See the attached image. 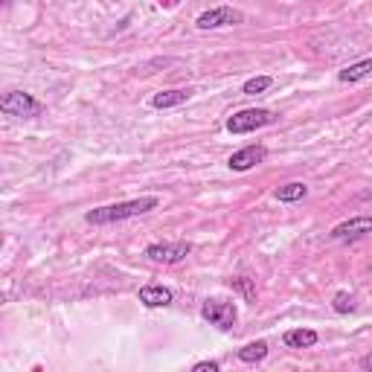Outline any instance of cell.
Returning a JSON list of instances; mask_svg holds the SVG:
<instances>
[{"instance_id": "1", "label": "cell", "mask_w": 372, "mask_h": 372, "mask_svg": "<svg viewBox=\"0 0 372 372\" xmlns=\"http://www.w3.org/2000/svg\"><path fill=\"white\" fill-rule=\"evenodd\" d=\"M157 198L154 195H145V198H134V201H119V204H108V207H96L90 209L85 221L87 224H116V221H125V218H137L145 216V212L157 209Z\"/></svg>"}, {"instance_id": "2", "label": "cell", "mask_w": 372, "mask_h": 372, "mask_svg": "<svg viewBox=\"0 0 372 372\" xmlns=\"http://www.w3.org/2000/svg\"><path fill=\"white\" fill-rule=\"evenodd\" d=\"M0 111L6 116H21V119H32L44 114V105L38 102L32 93L26 90H9L3 99H0Z\"/></svg>"}, {"instance_id": "3", "label": "cell", "mask_w": 372, "mask_h": 372, "mask_svg": "<svg viewBox=\"0 0 372 372\" xmlns=\"http://www.w3.org/2000/svg\"><path fill=\"white\" fill-rule=\"evenodd\" d=\"M273 119H276V114L268 108H245L227 119V131L230 134H250V131H256V128L271 125Z\"/></svg>"}, {"instance_id": "4", "label": "cell", "mask_w": 372, "mask_h": 372, "mask_svg": "<svg viewBox=\"0 0 372 372\" xmlns=\"http://www.w3.org/2000/svg\"><path fill=\"white\" fill-rule=\"evenodd\" d=\"M201 317H204L207 323L218 326L221 331H227V329H233V326H236L238 311H236V305H233V302L212 297V300H204V305H201Z\"/></svg>"}, {"instance_id": "5", "label": "cell", "mask_w": 372, "mask_h": 372, "mask_svg": "<svg viewBox=\"0 0 372 372\" xmlns=\"http://www.w3.org/2000/svg\"><path fill=\"white\" fill-rule=\"evenodd\" d=\"M192 254V245L189 242H175V245H149L145 247V259H152L157 265H175V262H183L186 256Z\"/></svg>"}, {"instance_id": "6", "label": "cell", "mask_w": 372, "mask_h": 372, "mask_svg": "<svg viewBox=\"0 0 372 372\" xmlns=\"http://www.w3.org/2000/svg\"><path fill=\"white\" fill-rule=\"evenodd\" d=\"M245 15L233 6H218V9H209L204 12V15H198V30H221V26H236L242 23Z\"/></svg>"}, {"instance_id": "7", "label": "cell", "mask_w": 372, "mask_h": 372, "mask_svg": "<svg viewBox=\"0 0 372 372\" xmlns=\"http://www.w3.org/2000/svg\"><path fill=\"white\" fill-rule=\"evenodd\" d=\"M366 233H372V216H355L349 221H340L338 227H331L329 236L335 242H355V238H361Z\"/></svg>"}, {"instance_id": "8", "label": "cell", "mask_w": 372, "mask_h": 372, "mask_svg": "<svg viewBox=\"0 0 372 372\" xmlns=\"http://www.w3.org/2000/svg\"><path fill=\"white\" fill-rule=\"evenodd\" d=\"M265 157H268V149H265V145H245V149H238L236 154H230L227 166L233 172H247V169L259 166Z\"/></svg>"}, {"instance_id": "9", "label": "cell", "mask_w": 372, "mask_h": 372, "mask_svg": "<svg viewBox=\"0 0 372 372\" xmlns=\"http://www.w3.org/2000/svg\"><path fill=\"white\" fill-rule=\"evenodd\" d=\"M140 302L145 309H166L172 302V291L166 285H145L140 288Z\"/></svg>"}, {"instance_id": "10", "label": "cell", "mask_w": 372, "mask_h": 372, "mask_svg": "<svg viewBox=\"0 0 372 372\" xmlns=\"http://www.w3.org/2000/svg\"><path fill=\"white\" fill-rule=\"evenodd\" d=\"M192 99V90H183V87H175V90H161V93H154L152 96V108H178V105L183 102H189Z\"/></svg>"}, {"instance_id": "11", "label": "cell", "mask_w": 372, "mask_h": 372, "mask_svg": "<svg viewBox=\"0 0 372 372\" xmlns=\"http://www.w3.org/2000/svg\"><path fill=\"white\" fill-rule=\"evenodd\" d=\"M285 347L288 349H309V347H314L317 340V331L314 329H291V331H285Z\"/></svg>"}, {"instance_id": "12", "label": "cell", "mask_w": 372, "mask_h": 372, "mask_svg": "<svg viewBox=\"0 0 372 372\" xmlns=\"http://www.w3.org/2000/svg\"><path fill=\"white\" fill-rule=\"evenodd\" d=\"M273 195H276V201H282V204H294V201H302V198L309 195V186H305L302 180H291L285 186H279Z\"/></svg>"}, {"instance_id": "13", "label": "cell", "mask_w": 372, "mask_h": 372, "mask_svg": "<svg viewBox=\"0 0 372 372\" xmlns=\"http://www.w3.org/2000/svg\"><path fill=\"white\" fill-rule=\"evenodd\" d=\"M366 76H372V59H364V61H355V64H349L347 70H340L338 73V79L340 82H361V79H366Z\"/></svg>"}, {"instance_id": "14", "label": "cell", "mask_w": 372, "mask_h": 372, "mask_svg": "<svg viewBox=\"0 0 372 372\" xmlns=\"http://www.w3.org/2000/svg\"><path fill=\"white\" fill-rule=\"evenodd\" d=\"M265 358H268V343L265 340H254L238 349V361H245V364H256V361H265Z\"/></svg>"}, {"instance_id": "15", "label": "cell", "mask_w": 372, "mask_h": 372, "mask_svg": "<svg viewBox=\"0 0 372 372\" xmlns=\"http://www.w3.org/2000/svg\"><path fill=\"white\" fill-rule=\"evenodd\" d=\"M331 309H335L338 314H349V311H355V297L349 294V291H338L335 300H331Z\"/></svg>"}, {"instance_id": "16", "label": "cell", "mask_w": 372, "mask_h": 372, "mask_svg": "<svg viewBox=\"0 0 372 372\" xmlns=\"http://www.w3.org/2000/svg\"><path fill=\"white\" fill-rule=\"evenodd\" d=\"M273 85V79L271 76H256V79H247V82H245V93H247V96H256V93H262V90H268Z\"/></svg>"}, {"instance_id": "17", "label": "cell", "mask_w": 372, "mask_h": 372, "mask_svg": "<svg viewBox=\"0 0 372 372\" xmlns=\"http://www.w3.org/2000/svg\"><path fill=\"white\" fill-rule=\"evenodd\" d=\"M230 285H233L236 291H242V297H245L247 302H256V288H254V282H250L247 276H236V279H230Z\"/></svg>"}, {"instance_id": "18", "label": "cell", "mask_w": 372, "mask_h": 372, "mask_svg": "<svg viewBox=\"0 0 372 372\" xmlns=\"http://www.w3.org/2000/svg\"><path fill=\"white\" fill-rule=\"evenodd\" d=\"M192 369H195V372H218L221 364H218V361H201V364H195Z\"/></svg>"}, {"instance_id": "19", "label": "cell", "mask_w": 372, "mask_h": 372, "mask_svg": "<svg viewBox=\"0 0 372 372\" xmlns=\"http://www.w3.org/2000/svg\"><path fill=\"white\" fill-rule=\"evenodd\" d=\"M361 366H366V369H372V355H366L364 361H361Z\"/></svg>"}, {"instance_id": "20", "label": "cell", "mask_w": 372, "mask_h": 372, "mask_svg": "<svg viewBox=\"0 0 372 372\" xmlns=\"http://www.w3.org/2000/svg\"><path fill=\"white\" fill-rule=\"evenodd\" d=\"M3 3H9V0H3Z\"/></svg>"}]
</instances>
